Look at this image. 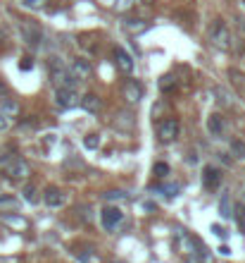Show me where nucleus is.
<instances>
[{
	"label": "nucleus",
	"mask_w": 245,
	"mask_h": 263,
	"mask_svg": "<svg viewBox=\"0 0 245 263\" xmlns=\"http://www.w3.org/2000/svg\"><path fill=\"white\" fill-rule=\"evenodd\" d=\"M157 137H160V141H164V144L174 141L179 137V122L176 120H164V122H160L157 124Z\"/></svg>",
	"instance_id": "obj_7"
},
{
	"label": "nucleus",
	"mask_w": 245,
	"mask_h": 263,
	"mask_svg": "<svg viewBox=\"0 0 245 263\" xmlns=\"http://www.w3.org/2000/svg\"><path fill=\"white\" fill-rule=\"evenodd\" d=\"M83 146L88 148V151H95V148L100 146V137L98 134H86L83 137Z\"/></svg>",
	"instance_id": "obj_21"
},
{
	"label": "nucleus",
	"mask_w": 245,
	"mask_h": 263,
	"mask_svg": "<svg viewBox=\"0 0 245 263\" xmlns=\"http://www.w3.org/2000/svg\"><path fill=\"white\" fill-rule=\"evenodd\" d=\"M0 170L10 177V179H27V177L31 175L29 163L24 160V158L15 156V153H5V156H0Z\"/></svg>",
	"instance_id": "obj_1"
},
{
	"label": "nucleus",
	"mask_w": 245,
	"mask_h": 263,
	"mask_svg": "<svg viewBox=\"0 0 245 263\" xmlns=\"http://www.w3.org/2000/svg\"><path fill=\"white\" fill-rule=\"evenodd\" d=\"M229 77H231V82L238 87V91H243L245 93V74L243 72H238L236 67H231V70H229Z\"/></svg>",
	"instance_id": "obj_19"
},
{
	"label": "nucleus",
	"mask_w": 245,
	"mask_h": 263,
	"mask_svg": "<svg viewBox=\"0 0 245 263\" xmlns=\"http://www.w3.org/2000/svg\"><path fill=\"white\" fill-rule=\"evenodd\" d=\"M236 213H238V215H236L238 225H241V228H245V206H238V208H236Z\"/></svg>",
	"instance_id": "obj_29"
},
{
	"label": "nucleus",
	"mask_w": 245,
	"mask_h": 263,
	"mask_svg": "<svg viewBox=\"0 0 245 263\" xmlns=\"http://www.w3.org/2000/svg\"><path fill=\"white\" fill-rule=\"evenodd\" d=\"M19 206V199L12 194H0V210H15Z\"/></svg>",
	"instance_id": "obj_18"
},
{
	"label": "nucleus",
	"mask_w": 245,
	"mask_h": 263,
	"mask_svg": "<svg viewBox=\"0 0 245 263\" xmlns=\"http://www.w3.org/2000/svg\"><path fill=\"white\" fill-rule=\"evenodd\" d=\"M174 87H176V79H174V74H164L162 79H160V88H162V91H171Z\"/></svg>",
	"instance_id": "obj_24"
},
{
	"label": "nucleus",
	"mask_w": 245,
	"mask_h": 263,
	"mask_svg": "<svg viewBox=\"0 0 245 263\" xmlns=\"http://www.w3.org/2000/svg\"><path fill=\"white\" fill-rule=\"evenodd\" d=\"M202 184H205L207 189H217L219 184H221V170L214 168V165H207V168L202 170Z\"/></svg>",
	"instance_id": "obj_12"
},
{
	"label": "nucleus",
	"mask_w": 245,
	"mask_h": 263,
	"mask_svg": "<svg viewBox=\"0 0 245 263\" xmlns=\"http://www.w3.org/2000/svg\"><path fill=\"white\" fill-rule=\"evenodd\" d=\"M224 117L219 115V113H212V115L207 117V129L214 134V137H221V132H224Z\"/></svg>",
	"instance_id": "obj_17"
},
{
	"label": "nucleus",
	"mask_w": 245,
	"mask_h": 263,
	"mask_svg": "<svg viewBox=\"0 0 245 263\" xmlns=\"http://www.w3.org/2000/svg\"><path fill=\"white\" fill-rule=\"evenodd\" d=\"M122 27H124V31H129V34H140V31L148 29V22L136 19V17H129V19L122 22Z\"/></svg>",
	"instance_id": "obj_16"
},
{
	"label": "nucleus",
	"mask_w": 245,
	"mask_h": 263,
	"mask_svg": "<svg viewBox=\"0 0 245 263\" xmlns=\"http://www.w3.org/2000/svg\"><path fill=\"white\" fill-rule=\"evenodd\" d=\"M91 62L86 58H74L72 60V67H69V74L77 79V82H81V79H88L91 77Z\"/></svg>",
	"instance_id": "obj_10"
},
{
	"label": "nucleus",
	"mask_w": 245,
	"mask_h": 263,
	"mask_svg": "<svg viewBox=\"0 0 245 263\" xmlns=\"http://www.w3.org/2000/svg\"><path fill=\"white\" fill-rule=\"evenodd\" d=\"M7 124H10V120L5 113H0V129H7Z\"/></svg>",
	"instance_id": "obj_34"
},
{
	"label": "nucleus",
	"mask_w": 245,
	"mask_h": 263,
	"mask_svg": "<svg viewBox=\"0 0 245 263\" xmlns=\"http://www.w3.org/2000/svg\"><path fill=\"white\" fill-rule=\"evenodd\" d=\"M219 210H221V215H224V218H231V204H229V199H226V196L221 199V206H219Z\"/></svg>",
	"instance_id": "obj_28"
},
{
	"label": "nucleus",
	"mask_w": 245,
	"mask_h": 263,
	"mask_svg": "<svg viewBox=\"0 0 245 263\" xmlns=\"http://www.w3.org/2000/svg\"><path fill=\"white\" fill-rule=\"evenodd\" d=\"M24 199H27L29 204H36V201H38V194H36V187H33V184H27V187H24Z\"/></svg>",
	"instance_id": "obj_25"
},
{
	"label": "nucleus",
	"mask_w": 245,
	"mask_h": 263,
	"mask_svg": "<svg viewBox=\"0 0 245 263\" xmlns=\"http://www.w3.org/2000/svg\"><path fill=\"white\" fill-rule=\"evenodd\" d=\"M157 192H162V194H167L169 199H174V196L181 192V187H179V184H164L162 189H157Z\"/></svg>",
	"instance_id": "obj_26"
},
{
	"label": "nucleus",
	"mask_w": 245,
	"mask_h": 263,
	"mask_svg": "<svg viewBox=\"0 0 245 263\" xmlns=\"http://www.w3.org/2000/svg\"><path fill=\"white\" fill-rule=\"evenodd\" d=\"M243 5H245V0H243Z\"/></svg>",
	"instance_id": "obj_37"
},
{
	"label": "nucleus",
	"mask_w": 245,
	"mask_h": 263,
	"mask_svg": "<svg viewBox=\"0 0 245 263\" xmlns=\"http://www.w3.org/2000/svg\"><path fill=\"white\" fill-rule=\"evenodd\" d=\"M48 70H50V79L57 87H74L77 84V79L69 74V67H64V62L57 55H53V58L48 60Z\"/></svg>",
	"instance_id": "obj_3"
},
{
	"label": "nucleus",
	"mask_w": 245,
	"mask_h": 263,
	"mask_svg": "<svg viewBox=\"0 0 245 263\" xmlns=\"http://www.w3.org/2000/svg\"><path fill=\"white\" fill-rule=\"evenodd\" d=\"M103 196H105V201H124V199H126V194H124L122 189H109Z\"/></svg>",
	"instance_id": "obj_22"
},
{
	"label": "nucleus",
	"mask_w": 245,
	"mask_h": 263,
	"mask_svg": "<svg viewBox=\"0 0 245 263\" xmlns=\"http://www.w3.org/2000/svg\"><path fill=\"white\" fill-rule=\"evenodd\" d=\"M153 173H155L157 177L169 175V165H167V163H155V165H153Z\"/></svg>",
	"instance_id": "obj_27"
},
{
	"label": "nucleus",
	"mask_w": 245,
	"mask_h": 263,
	"mask_svg": "<svg viewBox=\"0 0 245 263\" xmlns=\"http://www.w3.org/2000/svg\"><path fill=\"white\" fill-rule=\"evenodd\" d=\"M124 98H126L131 105H136L138 101L143 98V88H140V84L134 82V79H131V82H126V84H124Z\"/></svg>",
	"instance_id": "obj_13"
},
{
	"label": "nucleus",
	"mask_w": 245,
	"mask_h": 263,
	"mask_svg": "<svg viewBox=\"0 0 245 263\" xmlns=\"http://www.w3.org/2000/svg\"><path fill=\"white\" fill-rule=\"evenodd\" d=\"M219 251H221L224 256H231V249H229V246H219Z\"/></svg>",
	"instance_id": "obj_35"
},
{
	"label": "nucleus",
	"mask_w": 245,
	"mask_h": 263,
	"mask_svg": "<svg viewBox=\"0 0 245 263\" xmlns=\"http://www.w3.org/2000/svg\"><path fill=\"white\" fill-rule=\"evenodd\" d=\"M179 246H181V254L184 256H188L193 263H202L207 261V246L200 242V239H195L191 234H181L179 237Z\"/></svg>",
	"instance_id": "obj_2"
},
{
	"label": "nucleus",
	"mask_w": 245,
	"mask_h": 263,
	"mask_svg": "<svg viewBox=\"0 0 245 263\" xmlns=\"http://www.w3.org/2000/svg\"><path fill=\"white\" fill-rule=\"evenodd\" d=\"M210 36H212V41H214L217 48H221V51H229V48H231V41H233V38H231V31H229V27H226L224 22H214Z\"/></svg>",
	"instance_id": "obj_6"
},
{
	"label": "nucleus",
	"mask_w": 245,
	"mask_h": 263,
	"mask_svg": "<svg viewBox=\"0 0 245 263\" xmlns=\"http://www.w3.org/2000/svg\"><path fill=\"white\" fill-rule=\"evenodd\" d=\"M27 10H43L48 5V0H19Z\"/></svg>",
	"instance_id": "obj_23"
},
{
	"label": "nucleus",
	"mask_w": 245,
	"mask_h": 263,
	"mask_svg": "<svg viewBox=\"0 0 245 263\" xmlns=\"http://www.w3.org/2000/svg\"><path fill=\"white\" fill-rule=\"evenodd\" d=\"M19 31H22V38L27 41L29 46H41L43 41V29L31 22V19H19Z\"/></svg>",
	"instance_id": "obj_5"
},
{
	"label": "nucleus",
	"mask_w": 245,
	"mask_h": 263,
	"mask_svg": "<svg viewBox=\"0 0 245 263\" xmlns=\"http://www.w3.org/2000/svg\"><path fill=\"white\" fill-rule=\"evenodd\" d=\"M55 103H57L60 108L69 110V108L81 105V96H79L72 87H57L55 88Z\"/></svg>",
	"instance_id": "obj_4"
},
{
	"label": "nucleus",
	"mask_w": 245,
	"mask_h": 263,
	"mask_svg": "<svg viewBox=\"0 0 245 263\" xmlns=\"http://www.w3.org/2000/svg\"><path fill=\"white\" fill-rule=\"evenodd\" d=\"M114 60H117V67H119V70L134 72V58H131L124 48H114Z\"/></svg>",
	"instance_id": "obj_14"
},
{
	"label": "nucleus",
	"mask_w": 245,
	"mask_h": 263,
	"mask_svg": "<svg viewBox=\"0 0 245 263\" xmlns=\"http://www.w3.org/2000/svg\"><path fill=\"white\" fill-rule=\"evenodd\" d=\"M81 105H83V110H88V113H98L103 108V101L95 93H86L81 98Z\"/></svg>",
	"instance_id": "obj_15"
},
{
	"label": "nucleus",
	"mask_w": 245,
	"mask_h": 263,
	"mask_svg": "<svg viewBox=\"0 0 245 263\" xmlns=\"http://www.w3.org/2000/svg\"><path fill=\"white\" fill-rule=\"evenodd\" d=\"M5 223H12V225H17V228H24V225H27L22 218H5Z\"/></svg>",
	"instance_id": "obj_33"
},
{
	"label": "nucleus",
	"mask_w": 245,
	"mask_h": 263,
	"mask_svg": "<svg viewBox=\"0 0 245 263\" xmlns=\"http://www.w3.org/2000/svg\"><path fill=\"white\" fill-rule=\"evenodd\" d=\"M143 210H155V204H150V201H145V204H143Z\"/></svg>",
	"instance_id": "obj_36"
},
{
	"label": "nucleus",
	"mask_w": 245,
	"mask_h": 263,
	"mask_svg": "<svg viewBox=\"0 0 245 263\" xmlns=\"http://www.w3.org/2000/svg\"><path fill=\"white\" fill-rule=\"evenodd\" d=\"M31 67H33V60H31V58H22V62H19V70H22V72H29Z\"/></svg>",
	"instance_id": "obj_30"
},
{
	"label": "nucleus",
	"mask_w": 245,
	"mask_h": 263,
	"mask_svg": "<svg viewBox=\"0 0 245 263\" xmlns=\"http://www.w3.org/2000/svg\"><path fill=\"white\" fill-rule=\"evenodd\" d=\"M217 96H219V101H221L224 105H229V103H231V98H229V93H226L224 88H217Z\"/></svg>",
	"instance_id": "obj_31"
},
{
	"label": "nucleus",
	"mask_w": 245,
	"mask_h": 263,
	"mask_svg": "<svg viewBox=\"0 0 245 263\" xmlns=\"http://www.w3.org/2000/svg\"><path fill=\"white\" fill-rule=\"evenodd\" d=\"M0 113H5V115H17L19 113V103L7 93V87L0 82Z\"/></svg>",
	"instance_id": "obj_8"
},
{
	"label": "nucleus",
	"mask_w": 245,
	"mask_h": 263,
	"mask_svg": "<svg viewBox=\"0 0 245 263\" xmlns=\"http://www.w3.org/2000/svg\"><path fill=\"white\" fill-rule=\"evenodd\" d=\"M43 204L48 208H60V206L67 204V194L62 189H57V187H48L46 194H43Z\"/></svg>",
	"instance_id": "obj_11"
},
{
	"label": "nucleus",
	"mask_w": 245,
	"mask_h": 263,
	"mask_svg": "<svg viewBox=\"0 0 245 263\" xmlns=\"http://www.w3.org/2000/svg\"><path fill=\"white\" fill-rule=\"evenodd\" d=\"M231 156L245 160V141L243 139H233V141H231Z\"/></svg>",
	"instance_id": "obj_20"
},
{
	"label": "nucleus",
	"mask_w": 245,
	"mask_h": 263,
	"mask_svg": "<svg viewBox=\"0 0 245 263\" xmlns=\"http://www.w3.org/2000/svg\"><path fill=\"white\" fill-rule=\"evenodd\" d=\"M212 232L217 234V237H221V239H226V237H229V232H226L224 228H219V225H212Z\"/></svg>",
	"instance_id": "obj_32"
},
{
	"label": "nucleus",
	"mask_w": 245,
	"mask_h": 263,
	"mask_svg": "<svg viewBox=\"0 0 245 263\" xmlns=\"http://www.w3.org/2000/svg\"><path fill=\"white\" fill-rule=\"evenodd\" d=\"M122 218H124V213H122L119 208H114V206H105V208H103V215H100L105 230H114V228L122 223Z\"/></svg>",
	"instance_id": "obj_9"
}]
</instances>
